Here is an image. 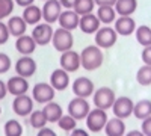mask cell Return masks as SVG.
Masks as SVG:
<instances>
[{
	"label": "cell",
	"instance_id": "6da1fadb",
	"mask_svg": "<svg viewBox=\"0 0 151 136\" xmlns=\"http://www.w3.org/2000/svg\"><path fill=\"white\" fill-rule=\"evenodd\" d=\"M104 55H103V48H100L98 45H86L82 53H80V64L82 68L86 71H95L103 65Z\"/></svg>",
	"mask_w": 151,
	"mask_h": 136
},
{
	"label": "cell",
	"instance_id": "7a4b0ae2",
	"mask_svg": "<svg viewBox=\"0 0 151 136\" xmlns=\"http://www.w3.org/2000/svg\"><path fill=\"white\" fill-rule=\"evenodd\" d=\"M52 44L55 47V50L59 53H64L67 50H71L73 44H74V36L71 30L67 29H55L53 32V38H52Z\"/></svg>",
	"mask_w": 151,
	"mask_h": 136
},
{
	"label": "cell",
	"instance_id": "3957f363",
	"mask_svg": "<svg viewBox=\"0 0 151 136\" xmlns=\"http://www.w3.org/2000/svg\"><path fill=\"white\" fill-rule=\"evenodd\" d=\"M107 110L104 109H100V107H94L91 109V112L88 114L86 117V126H88V130L89 132H94V133H98L104 130V126L109 119L107 117Z\"/></svg>",
	"mask_w": 151,
	"mask_h": 136
},
{
	"label": "cell",
	"instance_id": "277c9868",
	"mask_svg": "<svg viewBox=\"0 0 151 136\" xmlns=\"http://www.w3.org/2000/svg\"><path fill=\"white\" fill-rule=\"evenodd\" d=\"M55 95H56V89H55L50 83L40 82V83L33 85L32 98H33L35 103L45 104V103H48V101H53V100H55Z\"/></svg>",
	"mask_w": 151,
	"mask_h": 136
},
{
	"label": "cell",
	"instance_id": "5b68a950",
	"mask_svg": "<svg viewBox=\"0 0 151 136\" xmlns=\"http://www.w3.org/2000/svg\"><path fill=\"white\" fill-rule=\"evenodd\" d=\"M118 33L110 26H103L95 32V45L100 48H110L116 44Z\"/></svg>",
	"mask_w": 151,
	"mask_h": 136
},
{
	"label": "cell",
	"instance_id": "8992f818",
	"mask_svg": "<svg viewBox=\"0 0 151 136\" xmlns=\"http://www.w3.org/2000/svg\"><path fill=\"white\" fill-rule=\"evenodd\" d=\"M91 112V104L86 98L82 97H74L73 100L68 103V114L76 118L77 121L80 119H86L88 114Z\"/></svg>",
	"mask_w": 151,
	"mask_h": 136
},
{
	"label": "cell",
	"instance_id": "52a82bcc",
	"mask_svg": "<svg viewBox=\"0 0 151 136\" xmlns=\"http://www.w3.org/2000/svg\"><path fill=\"white\" fill-rule=\"evenodd\" d=\"M116 100V95L113 92V89L107 88V86H103V88H98L94 92V106L100 107V109H112L113 103Z\"/></svg>",
	"mask_w": 151,
	"mask_h": 136
},
{
	"label": "cell",
	"instance_id": "ba28073f",
	"mask_svg": "<svg viewBox=\"0 0 151 136\" xmlns=\"http://www.w3.org/2000/svg\"><path fill=\"white\" fill-rule=\"evenodd\" d=\"M53 32H55V29L52 27L50 23H45V21L38 23L32 29V38L35 40V42L38 45H47V44L52 42Z\"/></svg>",
	"mask_w": 151,
	"mask_h": 136
},
{
	"label": "cell",
	"instance_id": "9c48e42d",
	"mask_svg": "<svg viewBox=\"0 0 151 136\" xmlns=\"http://www.w3.org/2000/svg\"><path fill=\"white\" fill-rule=\"evenodd\" d=\"M133 107H134V101L132 100L130 97H116L115 103L112 106V112L115 117L121 118V119H125L129 118L130 115H133Z\"/></svg>",
	"mask_w": 151,
	"mask_h": 136
},
{
	"label": "cell",
	"instance_id": "30bf717a",
	"mask_svg": "<svg viewBox=\"0 0 151 136\" xmlns=\"http://www.w3.org/2000/svg\"><path fill=\"white\" fill-rule=\"evenodd\" d=\"M12 110L14 114L18 117H29L33 110V98L32 95L27 94H21L14 97V101H12Z\"/></svg>",
	"mask_w": 151,
	"mask_h": 136
},
{
	"label": "cell",
	"instance_id": "8fae6325",
	"mask_svg": "<svg viewBox=\"0 0 151 136\" xmlns=\"http://www.w3.org/2000/svg\"><path fill=\"white\" fill-rule=\"evenodd\" d=\"M59 65H60V68H64L68 73H76L82 67V64H80V53L74 52L73 48L71 50L64 52V53H60Z\"/></svg>",
	"mask_w": 151,
	"mask_h": 136
},
{
	"label": "cell",
	"instance_id": "7c38bea8",
	"mask_svg": "<svg viewBox=\"0 0 151 136\" xmlns=\"http://www.w3.org/2000/svg\"><path fill=\"white\" fill-rule=\"evenodd\" d=\"M71 89L76 97H82V98H88V97L94 95V92H95L94 82L89 77H77L73 82Z\"/></svg>",
	"mask_w": 151,
	"mask_h": 136
},
{
	"label": "cell",
	"instance_id": "4fadbf2b",
	"mask_svg": "<svg viewBox=\"0 0 151 136\" xmlns=\"http://www.w3.org/2000/svg\"><path fill=\"white\" fill-rule=\"evenodd\" d=\"M36 62L30 55H24L21 56L17 62H15V73L21 77H32L36 73Z\"/></svg>",
	"mask_w": 151,
	"mask_h": 136
},
{
	"label": "cell",
	"instance_id": "5bb4252c",
	"mask_svg": "<svg viewBox=\"0 0 151 136\" xmlns=\"http://www.w3.org/2000/svg\"><path fill=\"white\" fill-rule=\"evenodd\" d=\"M42 20L45 23L53 24L59 20V15L62 14V5L59 0H47L42 5Z\"/></svg>",
	"mask_w": 151,
	"mask_h": 136
},
{
	"label": "cell",
	"instance_id": "9a60e30c",
	"mask_svg": "<svg viewBox=\"0 0 151 136\" xmlns=\"http://www.w3.org/2000/svg\"><path fill=\"white\" fill-rule=\"evenodd\" d=\"M79 21H80V15L76 12L74 9H65L62 11V14L59 15V27L67 29V30H74L79 27Z\"/></svg>",
	"mask_w": 151,
	"mask_h": 136
},
{
	"label": "cell",
	"instance_id": "2e32d148",
	"mask_svg": "<svg viewBox=\"0 0 151 136\" xmlns=\"http://www.w3.org/2000/svg\"><path fill=\"white\" fill-rule=\"evenodd\" d=\"M100 27H101V23H100L97 14H94V12L80 17L79 29H80L83 33H86V35H95V32H97Z\"/></svg>",
	"mask_w": 151,
	"mask_h": 136
},
{
	"label": "cell",
	"instance_id": "e0dca14e",
	"mask_svg": "<svg viewBox=\"0 0 151 136\" xmlns=\"http://www.w3.org/2000/svg\"><path fill=\"white\" fill-rule=\"evenodd\" d=\"M8 86V92L12 94L14 97L21 95V94H27L29 91V80L26 77H21V76H14V77H9V80L6 82Z\"/></svg>",
	"mask_w": 151,
	"mask_h": 136
},
{
	"label": "cell",
	"instance_id": "ac0fdd59",
	"mask_svg": "<svg viewBox=\"0 0 151 136\" xmlns=\"http://www.w3.org/2000/svg\"><path fill=\"white\" fill-rule=\"evenodd\" d=\"M50 85L56 91H65L70 86V73L65 71L64 68L53 70L52 76H50Z\"/></svg>",
	"mask_w": 151,
	"mask_h": 136
},
{
	"label": "cell",
	"instance_id": "d6986e66",
	"mask_svg": "<svg viewBox=\"0 0 151 136\" xmlns=\"http://www.w3.org/2000/svg\"><path fill=\"white\" fill-rule=\"evenodd\" d=\"M136 21L133 17H118L113 23V29L121 36H130L136 30Z\"/></svg>",
	"mask_w": 151,
	"mask_h": 136
},
{
	"label": "cell",
	"instance_id": "ffe728a7",
	"mask_svg": "<svg viewBox=\"0 0 151 136\" xmlns=\"http://www.w3.org/2000/svg\"><path fill=\"white\" fill-rule=\"evenodd\" d=\"M36 42H35V40L32 38V35H21V36H18L17 38V41H15V50L21 55V56H24V55H32L33 52H35V48H36Z\"/></svg>",
	"mask_w": 151,
	"mask_h": 136
},
{
	"label": "cell",
	"instance_id": "44dd1931",
	"mask_svg": "<svg viewBox=\"0 0 151 136\" xmlns=\"http://www.w3.org/2000/svg\"><path fill=\"white\" fill-rule=\"evenodd\" d=\"M8 29H9V33L12 36H15V38H18V36L24 35L27 30V26L29 24L24 21V18L21 15H15V17H9L8 18Z\"/></svg>",
	"mask_w": 151,
	"mask_h": 136
},
{
	"label": "cell",
	"instance_id": "7402d4cb",
	"mask_svg": "<svg viewBox=\"0 0 151 136\" xmlns=\"http://www.w3.org/2000/svg\"><path fill=\"white\" fill-rule=\"evenodd\" d=\"M104 133H106V136H124L125 135L124 119H121L118 117L109 118L104 126Z\"/></svg>",
	"mask_w": 151,
	"mask_h": 136
},
{
	"label": "cell",
	"instance_id": "603a6c76",
	"mask_svg": "<svg viewBox=\"0 0 151 136\" xmlns=\"http://www.w3.org/2000/svg\"><path fill=\"white\" fill-rule=\"evenodd\" d=\"M21 17L24 18V21H26L27 24H30V26H36V24L41 23V20H42V9L40 6H36L35 3L29 5V6L24 8Z\"/></svg>",
	"mask_w": 151,
	"mask_h": 136
},
{
	"label": "cell",
	"instance_id": "cb8c5ba5",
	"mask_svg": "<svg viewBox=\"0 0 151 136\" xmlns=\"http://www.w3.org/2000/svg\"><path fill=\"white\" fill-rule=\"evenodd\" d=\"M113 8L118 17H132L137 9V0H116Z\"/></svg>",
	"mask_w": 151,
	"mask_h": 136
},
{
	"label": "cell",
	"instance_id": "d4e9b609",
	"mask_svg": "<svg viewBox=\"0 0 151 136\" xmlns=\"http://www.w3.org/2000/svg\"><path fill=\"white\" fill-rule=\"evenodd\" d=\"M42 112L47 118L48 122H58L59 118L64 115V110H62V106L56 101H48L44 104L42 107Z\"/></svg>",
	"mask_w": 151,
	"mask_h": 136
},
{
	"label": "cell",
	"instance_id": "484cf974",
	"mask_svg": "<svg viewBox=\"0 0 151 136\" xmlns=\"http://www.w3.org/2000/svg\"><path fill=\"white\" fill-rule=\"evenodd\" d=\"M95 14H97L100 23L104 24V26H109V24L115 23V20L118 18L116 17L118 14H116V11H115L113 6H98Z\"/></svg>",
	"mask_w": 151,
	"mask_h": 136
},
{
	"label": "cell",
	"instance_id": "4316f807",
	"mask_svg": "<svg viewBox=\"0 0 151 136\" xmlns=\"http://www.w3.org/2000/svg\"><path fill=\"white\" fill-rule=\"evenodd\" d=\"M133 115L141 121L151 117V100H139L137 103H134Z\"/></svg>",
	"mask_w": 151,
	"mask_h": 136
},
{
	"label": "cell",
	"instance_id": "83f0119b",
	"mask_svg": "<svg viewBox=\"0 0 151 136\" xmlns=\"http://www.w3.org/2000/svg\"><path fill=\"white\" fill-rule=\"evenodd\" d=\"M134 36H136V41L139 42L142 47L151 45V27H150V26H145V24H142V26L136 27Z\"/></svg>",
	"mask_w": 151,
	"mask_h": 136
},
{
	"label": "cell",
	"instance_id": "f1b7e54d",
	"mask_svg": "<svg viewBox=\"0 0 151 136\" xmlns=\"http://www.w3.org/2000/svg\"><path fill=\"white\" fill-rule=\"evenodd\" d=\"M3 132H5V136H21L24 130L18 119H8L5 122Z\"/></svg>",
	"mask_w": 151,
	"mask_h": 136
},
{
	"label": "cell",
	"instance_id": "f546056e",
	"mask_svg": "<svg viewBox=\"0 0 151 136\" xmlns=\"http://www.w3.org/2000/svg\"><path fill=\"white\" fill-rule=\"evenodd\" d=\"M136 82L141 86H150L151 85V65H142L136 73Z\"/></svg>",
	"mask_w": 151,
	"mask_h": 136
},
{
	"label": "cell",
	"instance_id": "4dcf8cb0",
	"mask_svg": "<svg viewBox=\"0 0 151 136\" xmlns=\"http://www.w3.org/2000/svg\"><path fill=\"white\" fill-rule=\"evenodd\" d=\"M29 122H30V126L33 129L40 130V129L45 127V124L48 121H47V118H45L42 110H32V114L29 115Z\"/></svg>",
	"mask_w": 151,
	"mask_h": 136
},
{
	"label": "cell",
	"instance_id": "1f68e13d",
	"mask_svg": "<svg viewBox=\"0 0 151 136\" xmlns=\"http://www.w3.org/2000/svg\"><path fill=\"white\" fill-rule=\"evenodd\" d=\"M94 8H95V2H94V0H77L73 9L82 17V15H86V14L94 12Z\"/></svg>",
	"mask_w": 151,
	"mask_h": 136
},
{
	"label": "cell",
	"instance_id": "d6a6232c",
	"mask_svg": "<svg viewBox=\"0 0 151 136\" xmlns=\"http://www.w3.org/2000/svg\"><path fill=\"white\" fill-rule=\"evenodd\" d=\"M58 126L64 130V132H71V130H74L76 127H77V119L73 118L70 114H67V115L64 114V115L59 118Z\"/></svg>",
	"mask_w": 151,
	"mask_h": 136
},
{
	"label": "cell",
	"instance_id": "836d02e7",
	"mask_svg": "<svg viewBox=\"0 0 151 136\" xmlns=\"http://www.w3.org/2000/svg\"><path fill=\"white\" fill-rule=\"evenodd\" d=\"M15 2L14 0H0V21L9 18V15L14 12Z\"/></svg>",
	"mask_w": 151,
	"mask_h": 136
},
{
	"label": "cell",
	"instance_id": "e575fe53",
	"mask_svg": "<svg viewBox=\"0 0 151 136\" xmlns=\"http://www.w3.org/2000/svg\"><path fill=\"white\" fill-rule=\"evenodd\" d=\"M12 62H11V58L6 53H0V74H5L9 71Z\"/></svg>",
	"mask_w": 151,
	"mask_h": 136
},
{
	"label": "cell",
	"instance_id": "d590c367",
	"mask_svg": "<svg viewBox=\"0 0 151 136\" xmlns=\"http://www.w3.org/2000/svg\"><path fill=\"white\" fill-rule=\"evenodd\" d=\"M9 29H8V24L5 21H0V45H3L8 40H9Z\"/></svg>",
	"mask_w": 151,
	"mask_h": 136
},
{
	"label": "cell",
	"instance_id": "8d00e7d4",
	"mask_svg": "<svg viewBox=\"0 0 151 136\" xmlns=\"http://www.w3.org/2000/svg\"><path fill=\"white\" fill-rule=\"evenodd\" d=\"M141 58H142V62L145 65H151V45L144 47V50L141 53Z\"/></svg>",
	"mask_w": 151,
	"mask_h": 136
},
{
	"label": "cell",
	"instance_id": "74e56055",
	"mask_svg": "<svg viewBox=\"0 0 151 136\" xmlns=\"http://www.w3.org/2000/svg\"><path fill=\"white\" fill-rule=\"evenodd\" d=\"M141 130L144 132L145 136H151V117L142 119V126H141Z\"/></svg>",
	"mask_w": 151,
	"mask_h": 136
},
{
	"label": "cell",
	"instance_id": "f35d334b",
	"mask_svg": "<svg viewBox=\"0 0 151 136\" xmlns=\"http://www.w3.org/2000/svg\"><path fill=\"white\" fill-rule=\"evenodd\" d=\"M36 136H58V135H56V132H55L53 129H50V127H42V129H40V132H38Z\"/></svg>",
	"mask_w": 151,
	"mask_h": 136
},
{
	"label": "cell",
	"instance_id": "ab89813d",
	"mask_svg": "<svg viewBox=\"0 0 151 136\" xmlns=\"http://www.w3.org/2000/svg\"><path fill=\"white\" fill-rule=\"evenodd\" d=\"M95 2V6H115L116 0H94Z\"/></svg>",
	"mask_w": 151,
	"mask_h": 136
},
{
	"label": "cell",
	"instance_id": "60d3db41",
	"mask_svg": "<svg viewBox=\"0 0 151 136\" xmlns=\"http://www.w3.org/2000/svg\"><path fill=\"white\" fill-rule=\"evenodd\" d=\"M6 95H8V86H6V82L0 79V100H3Z\"/></svg>",
	"mask_w": 151,
	"mask_h": 136
},
{
	"label": "cell",
	"instance_id": "b9f144b4",
	"mask_svg": "<svg viewBox=\"0 0 151 136\" xmlns=\"http://www.w3.org/2000/svg\"><path fill=\"white\" fill-rule=\"evenodd\" d=\"M70 136H89V133H88L85 129H79V127H76L74 130L70 132Z\"/></svg>",
	"mask_w": 151,
	"mask_h": 136
},
{
	"label": "cell",
	"instance_id": "7bdbcfd3",
	"mask_svg": "<svg viewBox=\"0 0 151 136\" xmlns=\"http://www.w3.org/2000/svg\"><path fill=\"white\" fill-rule=\"evenodd\" d=\"M59 2H60L62 8H65V9H73L77 0H59Z\"/></svg>",
	"mask_w": 151,
	"mask_h": 136
},
{
	"label": "cell",
	"instance_id": "ee69618b",
	"mask_svg": "<svg viewBox=\"0 0 151 136\" xmlns=\"http://www.w3.org/2000/svg\"><path fill=\"white\" fill-rule=\"evenodd\" d=\"M14 2H15V5H18V6H21V8H26V6H29V5H33L35 0H14Z\"/></svg>",
	"mask_w": 151,
	"mask_h": 136
},
{
	"label": "cell",
	"instance_id": "f6af8a7d",
	"mask_svg": "<svg viewBox=\"0 0 151 136\" xmlns=\"http://www.w3.org/2000/svg\"><path fill=\"white\" fill-rule=\"evenodd\" d=\"M124 136H145L142 130H130L129 133H125Z\"/></svg>",
	"mask_w": 151,
	"mask_h": 136
},
{
	"label": "cell",
	"instance_id": "bcb514c9",
	"mask_svg": "<svg viewBox=\"0 0 151 136\" xmlns=\"http://www.w3.org/2000/svg\"><path fill=\"white\" fill-rule=\"evenodd\" d=\"M0 115H2V107H0Z\"/></svg>",
	"mask_w": 151,
	"mask_h": 136
},
{
	"label": "cell",
	"instance_id": "7dc6e473",
	"mask_svg": "<svg viewBox=\"0 0 151 136\" xmlns=\"http://www.w3.org/2000/svg\"><path fill=\"white\" fill-rule=\"evenodd\" d=\"M42 2H47V0H42Z\"/></svg>",
	"mask_w": 151,
	"mask_h": 136
}]
</instances>
